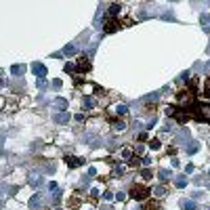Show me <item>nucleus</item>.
I'll list each match as a JSON object with an SVG mask.
<instances>
[{
  "mask_svg": "<svg viewBox=\"0 0 210 210\" xmlns=\"http://www.w3.org/2000/svg\"><path fill=\"white\" fill-rule=\"evenodd\" d=\"M101 210H112V208H109V206H103V208H101Z\"/></svg>",
  "mask_w": 210,
  "mask_h": 210,
  "instance_id": "nucleus-37",
  "label": "nucleus"
},
{
  "mask_svg": "<svg viewBox=\"0 0 210 210\" xmlns=\"http://www.w3.org/2000/svg\"><path fill=\"white\" fill-rule=\"evenodd\" d=\"M176 101H179V105H181V109L187 112L189 107L196 103V97H193V92L191 91H183V92H179V99H176Z\"/></svg>",
  "mask_w": 210,
  "mask_h": 210,
  "instance_id": "nucleus-3",
  "label": "nucleus"
},
{
  "mask_svg": "<svg viewBox=\"0 0 210 210\" xmlns=\"http://www.w3.org/2000/svg\"><path fill=\"white\" fill-rule=\"evenodd\" d=\"M175 185H176L179 189L185 187V185H187V179H185V175H179V176H176V179H175Z\"/></svg>",
  "mask_w": 210,
  "mask_h": 210,
  "instance_id": "nucleus-14",
  "label": "nucleus"
},
{
  "mask_svg": "<svg viewBox=\"0 0 210 210\" xmlns=\"http://www.w3.org/2000/svg\"><path fill=\"white\" fill-rule=\"evenodd\" d=\"M164 193H166V187H155V196H164Z\"/></svg>",
  "mask_w": 210,
  "mask_h": 210,
  "instance_id": "nucleus-28",
  "label": "nucleus"
},
{
  "mask_svg": "<svg viewBox=\"0 0 210 210\" xmlns=\"http://www.w3.org/2000/svg\"><path fill=\"white\" fill-rule=\"evenodd\" d=\"M38 206H40V196H32V200H29V208L36 210Z\"/></svg>",
  "mask_w": 210,
  "mask_h": 210,
  "instance_id": "nucleus-17",
  "label": "nucleus"
},
{
  "mask_svg": "<svg viewBox=\"0 0 210 210\" xmlns=\"http://www.w3.org/2000/svg\"><path fill=\"white\" fill-rule=\"evenodd\" d=\"M116 113L122 118V116H126V113H128V107H126V105H118V107H116Z\"/></svg>",
  "mask_w": 210,
  "mask_h": 210,
  "instance_id": "nucleus-19",
  "label": "nucleus"
},
{
  "mask_svg": "<svg viewBox=\"0 0 210 210\" xmlns=\"http://www.w3.org/2000/svg\"><path fill=\"white\" fill-rule=\"evenodd\" d=\"M36 86H38V88H40V91H46V86H49V84H46V80H36Z\"/></svg>",
  "mask_w": 210,
  "mask_h": 210,
  "instance_id": "nucleus-23",
  "label": "nucleus"
},
{
  "mask_svg": "<svg viewBox=\"0 0 210 210\" xmlns=\"http://www.w3.org/2000/svg\"><path fill=\"white\" fill-rule=\"evenodd\" d=\"M103 29H105V32H107V34H113L116 29H120V23H118V21H116V19H112V17H109V19L105 21Z\"/></svg>",
  "mask_w": 210,
  "mask_h": 210,
  "instance_id": "nucleus-6",
  "label": "nucleus"
},
{
  "mask_svg": "<svg viewBox=\"0 0 210 210\" xmlns=\"http://www.w3.org/2000/svg\"><path fill=\"white\" fill-rule=\"evenodd\" d=\"M202 25L206 32H210V15H202Z\"/></svg>",
  "mask_w": 210,
  "mask_h": 210,
  "instance_id": "nucleus-18",
  "label": "nucleus"
},
{
  "mask_svg": "<svg viewBox=\"0 0 210 210\" xmlns=\"http://www.w3.org/2000/svg\"><path fill=\"white\" fill-rule=\"evenodd\" d=\"M76 46H74V44H67V46H65V49H63V55H74V53H76Z\"/></svg>",
  "mask_w": 210,
  "mask_h": 210,
  "instance_id": "nucleus-22",
  "label": "nucleus"
},
{
  "mask_svg": "<svg viewBox=\"0 0 210 210\" xmlns=\"http://www.w3.org/2000/svg\"><path fill=\"white\" fill-rule=\"evenodd\" d=\"M149 149H160V141L151 139V141H149Z\"/></svg>",
  "mask_w": 210,
  "mask_h": 210,
  "instance_id": "nucleus-25",
  "label": "nucleus"
},
{
  "mask_svg": "<svg viewBox=\"0 0 210 210\" xmlns=\"http://www.w3.org/2000/svg\"><path fill=\"white\" fill-rule=\"evenodd\" d=\"M206 50H208V55H210V44H208V49H206Z\"/></svg>",
  "mask_w": 210,
  "mask_h": 210,
  "instance_id": "nucleus-39",
  "label": "nucleus"
},
{
  "mask_svg": "<svg viewBox=\"0 0 210 210\" xmlns=\"http://www.w3.org/2000/svg\"><path fill=\"white\" fill-rule=\"evenodd\" d=\"M91 70V61L88 59H80V61L71 63V65H65V71L67 74H74V71H88Z\"/></svg>",
  "mask_w": 210,
  "mask_h": 210,
  "instance_id": "nucleus-4",
  "label": "nucleus"
},
{
  "mask_svg": "<svg viewBox=\"0 0 210 210\" xmlns=\"http://www.w3.org/2000/svg\"><path fill=\"white\" fill-rule=\"evenodd\" d=\"M53 88H57V91H59V88H61V80H55V82H53Z\"/></svg>",
  "mask_w": 210,
  "mask_h": 210,
  "instance_id": "nucleus-33",
  "label": "nucleus"
},
{
  "mask_svg": "<svg viewBox=\"0 0 210 210\" xmlns=\"http://www.w3.org/2000/svg\"><path fill=\"white\" fill-rule=\"evenodd\" d=\"M65 162H67V166H71V168H76V166H80V164H82V160H80V158H71V155H65Z\"/></svg>",
  "mask_w": 210,
  "mask_h": 210,
  "instance_id": "nucleus-10",
  "label": "nucleus"
},
{
  "mask_svg": "<svg viewBox=\"0 0 210 210\" xmlns=\"http://www.w3.org/2000/svg\"><path fill=\"white\" fill-rule=\"evenodd\" d=\"M103 200H105V202H112V200H113V196L109 193V191H105V193H103Z\"/></svg>",
  "mask_w": 210,
  "mask_h": 210,
  "instance_id": "nucleus-29",
  "label": "nucleus"
},
{
  "mask_svg": "<svg viewBox=\"0 0 210 210\" xmlns=\"http://www.w3.org/2000/svg\"><path fill=\"white\" fill-rule=\"evenodd\" d=\"M141 176H143V179H151V176H154V172H151V170H143V172H141Z\"/></svg>",
  "mask_w": 210,
  "mask_h": 210,
  "instance_id": "nucleus-27",
  "label": "nucleus"
},
{
  "mask_svg": "<svg viewBox=\"0 0 210 210\" xmlns=\"http://www.w3.org/2000/svg\"><path fill=\"white\" fill-rule=\"evenodd\" d=\"M11 71H13V76H23L25 65H13V67H11Z\"/></svg>",
  "mask_w": 210,
  "mask_h": 210,
  "instance_id": "nucleus-15",
  "label": "nucleus"
},
{
  "mask_svg": "<svg viewBox=\"0 0 210 210\" xmlns=\"http://www.w3.org/2000/svg\"><path fill=\"white\" fill-rule=\"evenodd\" d=\"M86 141H88L92 147H99V145H101V139H99V137H86Z\"/></svg>",
  "mask_w": 210,
  "mask_h": 210,
  "instance_id": "nucleus-20",
  "label": "nucleus"
},
{
  "mask_svg": "<svg viewBox=\"0 0 210 210\" xmlns=\"http://www.w3.org/2000/svg\"><path fill=\"white\" fill-rule=\"evenodd\" d=\"M70 113L67 112H57V113H53V120H55L57 124H67V122H70Z\"/></svg>",
  "mask_w": 210,
  "mask_h": 210,
  "instance_id": "nucleus-7",
  "label": "nucleus"
},
{
  "mask_svg": "<svg viewBox=\"0 0 210 210\" xmlns=\"http://www.w3.org/2000/svg\"><path fill=\"white\" fill-rule=\"evenodd\" d=\"M122 172H124V168H122V166H116V168H113V175H122Z\"/></svg>",
  "mask_w": 210,
  "mask_h": 210,
  "instance_id": "nucleus-31",
  "label": "nucleus"
},
{
  "mask_svg": "<svg viewBox=\"0 0 210 210\" xmlns=\"http://www.w3.org/2000/svg\"><path fill=\"white\" fill-rule=\"evenodd\" d=\"M2 206H4V202H2V200H0V208H2Z\"/></svg>",
  "mask_w": 210,
  "mask_h": 210,
  "instance_id": "nucleus-38",
  "label": "nucleus"
},
{
  "mask_svg": "<svg viewBox=\"0 0 210 210\" xmlns=\"http://www.w3.org/2000/svg\"><path fill=\"white\" fill-rule=\"evenodd\" d=\"M112 128L116 130V133H124V130H126V124L122 122V120H116V122H112Z\"/></svg>",
  "mask_w": 210,
  "mask_h": 210,
  "instance_id": "nucleus-9",
  "label": "nucleus"
},
{
  "mask_svg": "<svg viewBox=\"0 0 210 210\" xmlns=\"http://www.w3.org/2000/svg\"><path fill=\"white\" fill-rule=\"evenodd\" d=\"M120 8H122L120 4H112V7H109V17H112V19L116 17V15H118V11H120Z\"/></svg>",
  "mask_w": 210,
  "mask_h": 210,
  "instance_id": "nucleus-21",
  "label": "nucleus"
},
{
  "mask_svg": "<svg viewBox=\"0 0 210 210\" xmlns=\"http://www.w3.org/2000/svg\"><path fill=\"white\" fill-rule=\"evenodd\" d=\"M92 105H95L92 99H84V107H92Z\"/></svg>",
  "mask_w": 210,
  "mask_h": 210,
  "instance_id": "nucleus-30",
  "label": "nucleus"
},
{
  "mask_svg": "<svg viewBox=\"0 0 210 210\" xmlns=\"http://www.w3.org/2000/svg\"><path fill=\"white\" fill-rule=\"evenodd\" d=\"M32 71H34L36 76H46V67H44V65H42V63H34V65H32Z\"/></svg>",
  "mask_w": 210,
  "mask_h": 210,
  "instance_id": "nucleus-8",
  "label": "nucleus"
},
{
  "mask_svg": "<svg viewBox=\"0 0 210 210\" xmlns=\"http://www.w3.org/2000/svg\"><path fill=\"white\" fill-rule=\"evenodd\" d=\"M185 172H187V175L189 172H193V164H187V166H185Z\"/></svg>",
  "mask_w": 210,
  "mask_h": 210,
  "instance_id": "nucleus-34",
  "label": "nucleus"
},
{
  "mask_svg": "<svg viewBox=\"0 0 210 210\" xmlns=\"http://www.w3.org/2000/svg\"><path fill=\"white\" fill-rule=\"evenodd\" d=\"M55 107H57V109H61V112H65V107H67V99L57 97L55 99Z\"/></svg>",
  "mask_w": 210,
  "mask_h": 210,
  "instance_id": "nucleus-11",
  "label": "nucleus"
},
{
  "mask_svg": "<svg viewBox=\"0 0 210 210\" xmlns=\"http://www.w3.org/2000/svg\"><path fill=\"white\" fill-rule=\"evenodd\" d=\"M145 101H158V92H155V95H147Z\"/></svg>",
  "mask_w": 210,
  "mask_h": 210,
  "instance_id": "nucleus-32",
  "label": "nucleus"
},
{
  "mask_svg": "<svg viewBox=\"0 0 210 210\" xmlns=\"http://www.w3.org/2000/svg\"><path fill=\"white\" fill-rule=\"evenodd\" d=\"M208 189H210V185H208Z\"/></svg>",
  "mask_w": 210,
  "mask_h": 210,
  "instance_id": "nucleus-40",
  "label": "nucleus"
},
{
  "mask_svg": "<svg viewBox=\"0 0 210 210\" xmlns=\"http://www.w3.org/2000/svg\"><path fill=\"white\" fill-rule=\"evenodd\" d=\"M204 95L210 97V78H206V82H204Z\"/></svg>",
  "mask_w": 210,
  "mask_h": 210,
  "instance_id": "nucleus-24",
  "label": "nucleus"
},
{
  "mask_svg": "<svg viewBox=\"0 0 210 210\" xmlns=\"http://www.w3.org/2000/svg\"><path fill=\"white\" fill-rule=\"evenodd\" d=\"M189 139V130H181V133H179V134H176V143H183V141H187Z\"/></svg>",
  "mask_w": 210,
  "mask_h": 210,
  "instance_id": "nucleus-16",
  "label": "nucleus"
},
{
  "mask_svg": "<svg viewBox=\"0 0 210 210\" xmlns=\"http://www.w3.org/2000/svg\"><path fill=\"white\" fill-rule=\"evenodd\" d=\"M160 179H162V181L170 179V172H168V170H160Z\"/></svg>",
  "mask_w": 210,
  "mask_h": 210,
  "instance_id": "nucleus-26",
  "label": "nucleus"
},
{
  "mask_svg": "<svg viewBox=\"0 0 210 210\" xmlns=\"http://www.w3.org/2000/svg\"><path fill=\"white\" fill-rule=\"evenodd\" d=\"M187 113L191 116V118H196L197 122H204V120L210 122V105L208 103H197L196 101V103L187 109Z\"/></svg>",
  "mask_w": 210,
  "mask_h": 210,
  "instance_id": "nucleus-1",
  "label": "nucleus"
},
{
  "mask_svg": "<svg viewBox=\"0 0 210 210\" xmlns=\"http://www.w3.org/2000/svg\"><path fill=\"white\" fill-rule=\"evenodd\" d=\"M166 113L170 118H175L179 124H185L189 120V113L185 112V109H181V107H172V105H170V107H166Z\"/></svg>",
  "mask_w": 210,
  "mask_h": 210,
  "instance_id": "nucleus-2",
  "label": "nucleus"
},
{
  "mask_svg": "<svg viewBox=\"0 0 210 210\" xmlns=\"http://www.w3.org/2000/svg\"><path fill=\"white\" fill-rule=\"evenodd\" d=\"M130 197H134L137 202H143V200L149 197V189L143 187V185H134V187L130 189Z\"/></svg>",
  "mask_w": 210,
  "mask_h": 210,
  "instance_id": "nucleus-5",
  "label": "nucleus"
},
{
  "mask_svg": "<svg viewBox=\"0 0 210 210\" xmlns=\"http://www.w3.org/2000/svg\"><path fill=\"white\" fill-rule=\"evenodd\" d=\"M116 200H120V202H124V200H126V196H124V193H122V191H120L118 196H116Z\"/></svg>",
  "mask_w": 210,
  "mask_h": 210,
  "instance_id": "nucleus-35",
  "label": "nucleus"
},
{
  "mask_svg": "<svg viewBox=\"0 0 210 210\" xmlns=\"http://www.w3.org/2000/svg\"><path fill=\"white\" fill-rule=\"evenodd\" d=\"M200 149V143H196V141H191V143H187V154L189 155H193Z\"/></svg>",
  "mask_w": 210,
  "mask_h": 210,
  "instance_id": "nucleus-13",
  "label": "nucleus"
},
{
  "mask_svg": "<svg viewBox=\"0 0 210 210\" xmlns=\"http://www.w3.org/2000/svg\"><path fill=\"white\" fill-rule=\"evenodd\" d=\"M147 139V133L145 130H143V133H139V141H145Z\"/></svg>",
  "mask_w": 210,
  "mask_h": 210,
  "instance_id": "nucleus-36",
  "label": "nucleus"
},
{
  "mask_svg": "<svg viewBox=\"0 0 210 210\" xmlns=\"http://www.w3.org/2000/svg\"><path fill=\"white\" fill-rule=\"evenodd\" d=\"M181 208L183 210H196L197 206H196V202H193V200H183V202H181Z\"/></svg>",
  "mask_w": 210,
  "mask_h": 210,
  "instance_id": "nucleus-12",
  "label": "nucleus"
}]
</instances>
